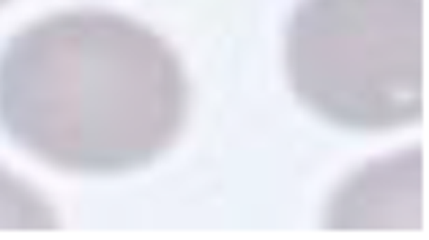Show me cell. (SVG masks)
Wrapping results in <instances>:
<instances>
[{"instance_id": "obj_2", "label": "cell", "mask_w": 429, "mask_h": 240, "mask_svg": "<svg viewBox=\"0 0 429 240\" xmlns=\"http://www.w3.org/2000/svg\"><path fill=\"white\" fill-rule=\"evenodd\" d=\"M293 93L350 131L424 115V0H301L284 39Z\"/></svg>"}, {"instance_id": "obj_5", "label": "cell", "mask_w": 429, "mask_h": 240, "mask_svg": "<svg viewBox=\"0 0 429 240\" xmlns=\"http://www.w3.org/2000/svg\"><path fill=\"white\" fill-rule=\"evenodd\" d=\"M3 3H6V0H0V6H3Z\"/></svg>"}, {"instance_id": "obj_4", "label": "cell", "mask_w": 429, "mask_h": 240, "mask_svg": "<svg viewBox=\"0 0 429 240\" xmlns=\"http://www.w3.org/2000/svg\"><path fill=\"white\" fill-rule=\"evenodd\" d=\"M58 213L50 202L0 167V229H55Z\"/></svg>"}, {"instance_id": "obj_1", "label": "cell", "mask_w": 429, "mask_h": 240, "mask_svg": "<svg viewBox=\"0 0 429 240\" xmlns=\"http://www.w3.org/2000/svg\"><path fill=\"white\" fill-rule=\"evenodd\" d=\"M189 115V79L151 27L112 11H60L0 55V126L30 156L77 175L156 161Z\"/></svg>"}, {"instance_id": "obj_3", "label": "cell", "mask_w": 429, "mask_h": 240, "mask_svg": "<svg viewBox=\"0 0 429 240\" xmlns=\"http://www.w3.org/2000/svg\"><path fill=\"white\" fill-rule=\"evenodd\" d=\"M334 229H421V153L418 147L353 175L329 208Z\"/></svg>"}]
</instances>
